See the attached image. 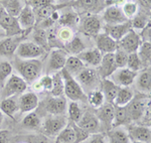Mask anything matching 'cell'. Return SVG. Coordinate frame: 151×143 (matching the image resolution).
I'll use <instances>...</instances> for the list:
<instances>
[{"label":"cell","instance_id":"1f68e13d","mask_svg":"<svg viewBox=\"0 0 151 143\" xmlns=\"http://www.w3.org/2000/svg\"><path fill=\"white\" fill-rule=\"evenodd\" d=\"M115 108V115H114V121H113V126L112 128H118L119 126L126 125L128 123H130V119L126 110V107H116Z\"/></svg>","mask_w":151,"mask_h":143},{"label":"cell","instance_id":"91938a15","mask_svg":"<svg viewBox=\"0 0 151 143\" xmlns=\"http://www.w3.org/2000/svg\"><path fill=\"white\" fill-rule=\"evenodd\" d=\"M3 11H4V9H3V7H1V6H0V17H1V15H2V13H3Z\"/></svg>","mask_w":151,"mask_h":143},{"label":"cell","instance_id":"6f0895ef","mask_svg":"<svg viewBox=\"0 0 151 143\" xmlns=\"http://www.w3.org/2000/svg\"><path fill=\"white\" fill-rule=\"evenodd\" d=\"M9 142V132L7 130L0 131V143H8Z\"/></svg>","mask_w":151,"mask_h":143},{"label":"cell","instance_id":"4316f807","mask_svg":"<svg viewBox=\"0 0 151 143\" xmlns=\"http://www.w3.org/2000/svg\"><path fill=\"white\" fill-rule=\"evenodd\" d=\"M134 98V93L129 87H120L116 98L113 101V105L116 107H125Z\"/></svg>","mask_w":151,"mask_h":143},{"label":"cell","instance_id":"f546056e","mask_svg":"<svg viewBox=\"0 0 151 143\" xmlns=\"http://www.w3.org/2000/svg\"><path fill=\"white\" fill-rule=\"evenodd\" d=\"M108 143H130L127 131L123 129H111L107 131Z\"/></svg>","mask_w":151,"mask_h":143},{"label":"cell","instance_id":"ffe728a7","mask_svg":"<svg viewBox=\"0 0 151 143\" xmlns=\"http://www.w3.org/2000/svg\"><path fill=\"white\" fill-rule=\"evenodd\" d=\"M67 52L64 50H55L52 52L47 65L48 72H58L65 68V60H67Z\"/></svg>","mask_w":151,"mask_h":143},{"label":"cell","instance_id":"9a60e30c","mask_svg":"<svg viewBox=\"0 0 151 143\" xmlns=\"http://www.w3.org/2000/svg\"><path fill=\"white\" fill-rule=\"evenodd\" d=\"M45 108L50 115H64L67 109V101L63 96L50 97L45 101Z\"/></svg>","mask_w":151,"mask_h":143},{"label":"cell","instance_id":"ac0fdd59","mask_svg":"<svg viewBox=\"0 0 151 143\" xmlns=\"http://www.w3.org/2000/svg\"><path fill=\"white\" fill-rule=\"evenodd\" d=\"M23 42L22 36H9L0 40V55L10 57L14 55L19 43Z\"/></svg>","mask_w":151,"mask_h":143},{"label":"cell","instance_id":"5bb4252c","mask_svg":"<svg viewBox=\"0 0 151 143\" xmlns=\"http://www.w3.org/2000/svg\"><path fill=\"white\" fill-rule=\"evenodd\" d=\"M103 20L106 24H119L129 21L124 15L122 8L120 6L112 5L105 9L103 13Z\"/></svg>","mask_w":151,"mask_h":143},{"label":"cell","instance_id":"f1b7e54d","mask_svg":"<svg viewBox=\"0 0 151 143\" xmlns=\"http://www.w3.org/2000/svg\"><path fill=\"white\" fill-rule=\"evenodd\" d=\"M0 110L2 111V113L6 114L9 117L14 118V114L17 113L18 111L17 100L13 97L2 99V101L0 102Z\"/></svg>","mask_w":151,"mask_h":143},{"label":"cell","instance_id":"4fadbf2b","mask_svg":"<svg viewBox=\"0 0 151 143\" xmlns=\"http://www.w3.org/2000/svg\"><path fill=\"white\" fill-rule=\"evenodd\" d=\"M117 69L118 68H117L115 60H114V52H110V54H105L102 57L97 73H98L99 77L102 78V80H103L110 77Z\"/></svg>","mask_w":151,"mask_h":143},{"label":"cell","instance_id":"d590c367","mask_svg":"<svg viewBox=\"0 0 151 143\" xmlns=\"http://www.w3.org/2000/svg\"><path fill=\"white\" fill-rule=\"evenodd\" d=\"M22 125L24 127L31 130H38L41 127V121L40 116L35 112H29L22 120Z\"/></svg>","mask_w":151,"mask_h":143},{"label":"cell","instance_id":"6da1fadb","mask_svg":"<svg viewBox=\"0 0 151 143\" xmlns=\"http://www.w3.org/2000/svg\"><path fill=\"white\" fill-rule=\"evenodd\" d=\"M13 66L26 83H32L38 79L42 72V63L38 60H23L16 57Z\"/></svg>","mask_w":151,"mask_h":143},{"label":"cell","instance_id":"277c9868","mask_svg":"<svg viewBox=\"0 0 151 143\" xmlns=\"http://www.w3.org/2000/svg\"><path fill=\"white\" fill-rule=\"evenodd\" d=\"M2 99L10 98V97L18 96L23 94L27 89V83L21 77L12 74L7 79L4 86L2 87Z\"/></svg>","mask_w":151,"mask_h":143},{"label":"cell","instance_id":"11a10c76","mask_svg":"<svg viewBox=\"0 0 151 143\" xmlns=\"http://www.w3.org/2000/svg\"><path fill=\"white\" fill-rule=\"evenodd\" d=\"M151 25L150 22L145 26L142 29V31L139 33L140 38L142 42H150V37H151Z\"/></svg>","mask_w":151,"mask_h":143},{"label":"cell","instance_id":"3957f363","mask_svg":"<svg viewBox=\"0 0 151 143\" xmlns=\"http://www.w3.org/2000/svg\"><path fill=\"white\" fill-rule=\"evenodd\" d=\"M75 79L80 84L85 93H86V91L90 93L94 90H97L99 85H101L98 73L94 69L85 68L83 71H81L75 77Z\"/></svg>","mask_w":151,"mask_h":143},{"label":"cell","instance_id":"8fae6325","mask_svg":"<svg viewBox=\"0 0 151 143\" xmlns=\"http://www.w3.org/2000/svg\"><path fill=\"white\" fill-rule=\"evenodd\" d=\"M126 110H127L129 119L131 121H134V122H137L142 119L143 115L145 114V111L147 109V106H146V100H144L143 98H133L131 100L130 103L128 105L125 106Z\"/></svg>","mask_w":151,"mask_h":143},{"label":"cell","instance_id":"ee69618b","mask_svg":"<svg viewBox=\"0 0 151 143\" xmlns=\"http://www.w3.org/2000/svg\"><path fill=\"white\" fill-rule=\"evenodd\" d=\"M126 67L129 70L134 72H138L140 71L143 68V65L141 63V60L138 57L137 52H132V54H128V60H127V65Z\"/></svg>","mask_w":151,"mask_h":143},{"label":"cell","instance_id":"816d5d0a","mask_svg":"<svg viewBox=\"0 0 151 143\" xmlns=\"http://www.w3.org/2000/svg\"><path fill=\"white\" fill-rule=\"evenodd\" d=\"M26 4L30 6L33 10H36V9H40L41 7L55 4V0H27Z\"/></svg>","mask_w":151,"mask_h":143},{"label":"cell","instance_id":"f6af8a7d","mask_svg":"<svg viewBox=\"0 0 151 143\" xmlns=\"http://www.w3.org/2000/svg\"><path fill=\"white\" fill-rule=\"evenodd\" d=\"M114 60H115V64L118 69L119 68H125L127 65L128 54L118 47V48L114 52Z\"/></svg>","mask_w":151,"mask_h":143},{"label":"cell","instance_id":"e575fe53","mask_svg":"<svg viewBox=\"0 0 151 143\" xmlns=\"http://www.w3.org/2000/svg\"><path fill=\"white\" fill-rule=\"evenodd\" d=\"M52 78V88L50 90V94L53 97L63 96L65 94V86H64V80H63L60 72L55 73Z\"/></svg>","mask_w":151,"mask_h":143},{"label":"cell","instance_id":"4dcf8cb0","mask_svg":"<svg viewBox=\"0 0 151 143\" xmlns=\"http://www.w3.org/2000/svg\"><path fill=\"white\" fill-rule=\"evenodd\" d=\"M58 21L62 24L63 26H67V27L72 28L73 26H76L77 24H79L80 17L74 10L70 9V10L65 11V13L60 14Z\"/></svg>","mask_w":151,"mask_h":143},{"label":"cell","instance_id":"d6a6232c","mask_svg":"<svg viewBox=\"0 0 151 143\" xmlns=\"http://www.w3.org/2000/svg\"><path fill=\"white\" fill-rule=\"evenodd\" d=\"M75 5L82 8L85 11L96 12L103 6V0H77Z\"/></svg>","mask_w":151,"mask_h":143},{"label":"cell","instance_id":"5b68a950","mask_svg":"<svg viewBox=\"0 0 151 143\" xmlns=\"http://www.w3.org/2000/svg\"><path fill=\"white\" fill-rule=\"evenodd\" d=\"M67 126V119L64 115H50L45 118L42 124L43 134L47 136L55 137Z\"/></svg>","mask_w":151,"mask_h":143},{"label":"cell","instance_id":"8992f818","mask_svg":"<svg viewBox=\"0 0 151 143\" xmlns=\"http://www.w3.org/2000/svg\"><path fill=\"white\" fill-rule=\"evenodd\" d=\"M15 52L19 59L35 60L45 54V48L37 45L33 42H22L19 43Z\"/></svg>","mask_w":151,"mask_h":143},{"label":"cell","instance_id":"7a4b0ae2","mask_svg":"<svg viewBox=\"0 0 151 143\" xmlns=\"http://www.w3.org/2000/svg\"><path fill=\"white\" fill-rule=\"evenodd\" d=\"M60 74H62L63 80H64L65 95L69 99H70L72 101H75V102L81 101V102H84V103L88 102L87 94L84 92V90L82 89L80 84L76 81L75 78L73 76H70L65 69L62 70Z\"/></svg>","mask_w":151,"mask_h":143},{"label":"cell","instance_id":"681fc988","mask_svg":"<svg viewBox=\"0 0 151 143\" xmlns=\"http://www.w3.org/2000/svg\"><path fill=\"white\" fill-rule=\"evenodd\" d=\"M70 125L73 126V128H74V130H75V133H76V143H81L89 138L90 136L89 133L86 132L85 130H83L82 128H80L76 123L70 122Z\"/></svg>","mask_w":151,"mask_h":143},{"label":"cell","instance_id":"44dd1931","mask_svg":"<svg viewBox=\"0 0 151 143\" xmlns=\"http://www.w3.org/2000/svg\"><path fill=\"white\" fill-rule=\"evenodd\" d=\"M102 28V23L99 17L95 15H89L83 18L81 23V29L85 34L96 36L100 33Z\"/></svg>","mask_w":151,"mask_h":143},{"label":"cell","instance_id":"836d02e7","mask_svg":"<svg viewBox=\"0 0 151 143\" xmlns=\"http://www.w3.org/2000/svg\"><path fill=\"white\" fill-rule=\"evenodd\" d=\"M137 55L142 63L143 67H149L151 59V43L150 42H142L138 48Z\"/></svg>","mask_w":151,"mask_h":143},{"label":"cell","instance_id":"9c48e42d","mask_svg":"<svg viewBox=\"0 0 151 143\" xmlns=\"http://www.w3.org/2000/svg\"><path fill=\"white\" fill-rule=\"evenodd\" d=\"M141 42H142V40L140 38L139 33L131 28L118 42V47L125 50L127 54H132V52H137Z\"/></svg>","mask_w":151,"mask_h":143},{"label":"cell","instance_id":"f5cc1de1","mask_svg":"<svg viewBox=\"0 0 151 143\" xmlns=\"http://www.w3.org/2000/svg\"><path fill=\"white\" fill-rule=\"evenodd\" d=\"M38 83L42 88V91L45 90V91H50L52 88V78L50 76H45L42 77L40 80H38Z\"/></svg>","mask_w":151,"mask_h":143},{"label":"cell","instance_id":"6125c7cd","mask_svg":"<svg viewBox=\"0 0 151 143\" xmlns=\"http://www.w3.org/2000/svg\"><path fill=\"white\" fill-rule=\"evenodd\" d=\"M133 143H141V142H133Z\"/></svg>","mask_w":151,"mask_h":143},{"label":"cell","instance_id":"ab89813d","mask_svg":"<svg viewBox=\"0 0 151 143\" xmlns=\"http://www.w3.org/2000/svg\"><path fill=\"white\" fill-rule=\"evenodd\" d=\"M20 0H7L4 4V11L7 12L9 15L17 17L20 13L21 9H22Z\"/></svg>","mask_w":151,"mask_h":143},{"label":"cell","instance_id":"7402d4cb","mask_svg":"<svg viewBox=\"0 0 151 143\" xmlns=\"http://www.w3.org/2000/svg\"><path fill=\"white\" fill-rule=\"evenodd\" d=\"M96 43L97 48L102 54H110L114 52L118 48V42L114 40L106 33H98L96 35Z\"/></svg>","mask_w":151,"mask_h":143},{"label":"cell","instance_id":"d6986e66","mask_svg":"<svg viewBox=\"0 0 151 143\" xmlns=\"http://www.w3.org/2000/svg\"><path fill=\"white\" fill-rule=\"evenodd\" d=\"M104 29L106 34H108L110 37L118 42L131 29V22L127 21V22L119 24H106Z\"/></svg>","mask_w":151,"mask_h":143},{"label":"cell","instance_id":"ba28073f","mask_svg":"<svg viewBox=\"0 0 151 143\" xmlns=\"http://www.w3.org/2000/svg\"><path fill=\"white\" fill-rule=\"evenodd\" d=\"M137 72L129 70L128 68H119L111 75V81L119 87H130L137 77Z\"/></svg>","mask_w":151,"mask_h":143},{"label":"cell","instance_id":"9f6ffc18","mask_svg":"<svg viewBox=\"0 0 151 143\" xmlns=\"http://www.w3.org/2000/svg\"><path fill=\"white\" fill-rule=\"evenodd\" d=\"M88 143H106L105 136L101 133H95V134H92L91 139L89 140Z\"/></svg>","mask_w":151,"mask_h":143},{"label":"cell","instance_id":"94428289","mask_svg":"<svg viewBox=\"0 0 151 143\" xmlns=\"http://www.w3.org/2000/svg\"><path fill=\"white\" fill-rule=\"evenodd\" d=\"M55 143H62L60 141H58V140H57V141H55Z\"/></svg>","mask_w":151,"mask_h":143},{"label":"cell","instance_id":"52a82bcc","mask_svg":"<svg viewBox=\"0 0 151 143\" xmlns=\"http://www.w3.org/2000/svg\"><path fill=\"white\" fill-rule=\"evenodd\" d=\"M96 116L100 122V128L104 129L105 131H109L112 129L114 121V115H115V108L113 104L107 103L103 104L101 107L97 108Z\"/></svg>","mask_w":151,"mask_h":143},{"label":"cell","instance_id":"7bdbcfd3","mask_svg":"<svg viewBox=\"0 0 151 143\" xmlns=\"http://www.w3.org/2000/svg\"><path fill=\"white\" fill-rule=\"evenodd\" d=\"M12 65L8 62L0 63V88L4 86L5 82L9 77L12 75Z\"/></svg>","mask_w":151,"mask_h":143},{"label":"cell","instance_id":"603a6c76","mask_svg":"<svg viewBox=\"0 0 151 143\" xmlns=\"http://www.w3.org/2000/svg\"><path fill=\"white\" fill-rule=\"evenodd\" d=\"M17 20L19 22V25L21 26L22 29H30L36 22L35 10L26 4L21 9L20 13L17 16Z\"/></svg>","mask_w":151,"mask_h":143},{"label":"cell","instance_id":"7dc6e473","mask_svg":"<svg viewBox=\"0 0 151 143\" xmlns=\"http://www.w3.org/2000/svg\"><path fill=\"white\" fill-rule=\"evenodd\" d=\"M33 40H35V43L37 45H40L42 48H47L48 45V40H47V35L45 33V31L43 29H36L33 33Z\"/></svg>","mask_w":151,"mask_h":143},{"label":"cell","instance_id":"680465c9","mask_svg":"<svg viewBox=\"0 0 151 143\" xmlns=\"http://www.w3.org/2000/svg\"><path fill=\"white\" fill-rule=\"evenodd\" d=\"M3 119H4L3 113H2V111L0 110V126H1V125H2V123H3Z\"/></svg>","mask_w":151,"mask_h":143},{"label":"cell","instance_id":"f907efd6","mask_svg":"<svg viewBox=\"0 0 151 143\" xmlns=\"http://www.w3.org/2000/svg\"><path fill=\"white\" fill-rule=\"evenodd\" d=\"M58 38H60V40L65 42L67 43V42H69L75 35H74V32H73L72 28L67 27V26H63L60 29V31H58Z\"/></svg>","mask_w":151,"mask_h":143},{"label":"cell","instance_id":"83f0119b","mask_svg":"<svg viewBox=\"0 0 151 143\" xmlns=\"http://www.w3.org/2000/svg\"><path fill=\"white\" fill-rule=\"evenodd\" d=\"M86 68L85 64L82 62L81 60L79 59L78 57H69L65 60V68L64 69L67 71L70 76L76 77L80 72L83 71V70Z\"/></svg>","mask_w":151,"mask_h":143},{"label":"cell","instance_id":"c3c4849f","mask_svg":"<svg viewBox=\"0 0 151 143\" xmlns=\"http://www.w3.org/2000/svg\"><path fill=\"white\" fill-rule=\"evenodd\" d=\"M150 21L147 20V17L143 15H135L132 18V21H131V28L132 29H139L142 30L143 28L149 23Z\"/></svg>","mask_w":151,"mask_h":143},{"label":"cell","instance_id":"b9f144b4","mask_svg":"<svg viewBox=\"0 0 151 143\" xmlns=\"http://www.w3.org/2000/svg\"><path fill=\"white\" fill-rule=\"evenodd\" d=\"M55 10H57V7H55V4L41 7V8H40V9H36V10H35L36 21H40H40L50 18V16H52V12Z\"/></svg>","mask_w":151,"mask_h":143},{"label":"cell","instance_id":"30bf717a","mask_svg":"<svg viewBox=\"0 0 151 143\" xmlns=\"http://www.w3.org/2000/svg\"><path fill=\"white\" fill-rule=\"evenodd\" d=\"M0 26L5 30V34L7 37L16 36L23 32V29L19 25L17 17L9 15L5 11H3L1 17H0Z\"/></svg>","mask_w":151,"mask_h":143},{"label":"cell","instance_id":"cb8c5ba5","mask_svg":"<svg viewBox=\"0 0 151 143\" xmlns=\"http://www.w3.org/2000/svg\"><path fill=\"white\" fill-rule=\"evenodd\" d=\"M80 60L84 63L85 65H89V66H99L101 63L103 54L98 50V48H94V50H84L81 54L77 55Z\"/></svg>","mask_w":151,"mask_h":143},{"label":"cell","instance_id":"bcb514c9","mask_svg":"<svg viewBox=\"0 0 151 143\" xmlns=\"http://www.w3.org/2000/svg\"><path fill=\"white\" fill-rule=\"evenodd\" d=\"M121 8H122V11H123L124 15L127 17L128 20H129V19H132L135 15H137L138 6H137V4H136L135 2H132V1L125 2Z\"/></svg>","mask_w":151,"mask_h":143},{"label":"cell","instance_id":"7c38bea8","mask_svg":"<svg viewBox=\"0 0 151 143\" xmlns=\"http://www.w3.org/2000/svg\"><path fill=\"white\" fill-rule=\"evenodd\" d=\"M80 128L85 130L89 134H95L98 133L100 130V122L97 118L96 114L93 112L87 111L86 113H83L81 119L76 123Z\"/></svg>","mask_w":151,"mask_h":143},{"label":"cell","instance_id":"f35d334b","mask_svg":"<svg viewBox=\"0 0 151 143\" xmlns=\"http://www.w3.org/2000/svg\"><path fill=\"white\" fill-rule=\"evenodd\" d=\"M68 114H69V119L70 122L77 123L78 121L81 119L83 115V111L81 106L79 105L78 102L72 101L69 103L68 106Z\"/></svg>","mask_w":151,"mask_h":143},{"label":"cell","instance_id":"484cf974","mask_svg":"<svg viewBox=\"0 0 151 143\" xmlns=\"http://www.w3.org/2000/svg\"><path fill=\"white\" fill-rule=\"evenodd\" d=\"M136 87L140 92L144 94H149L151 90V73L150 67L148 69H145L143 72H141L136 77Z\"/></svg>","mask_w":151,"mask_h":143},{"label":"cell","instance_id":"60d3db41","mask_svg":"<svg viewBox=\"0 0 151 143\" xmlns=\"http://www.w3.org/2000/svg\"><path fill=\"white\" fill-rule=\"evenodd\" d=\"M88 97V102L90 103V105L94 108H99L105 103V98L104 95L102 93V91L99 90H94V91L90 92Z\"/></svg>","mask_w":151,"mask_h":143},{"label":"cell","instance_id":"d4e9b609","mask_svg":"<svg viewBox=\"0 0 151 143\" xmlns=\"http://www.w3.org/2000/svg\"><path fill=\"white\" fill-rule=\"evenodd\" d=\"M101 87H102V93H103L105 98V102L113 104V101L116 98L117 93H118L120 87L117 86L115 83H113L111 80L108 79L102 80Z\"/></svg>","mask_w":151,"mask_h":143},{"label":"cell","instance_id":"74e56055","mask_svg":"<svg viewBox=\"0 0 151 143\" xmlns=\"http://www.w3.org/2000/svg\"><path fill=\"white\" fill-rule=\"evenodd\" d=\"M57 140L62 143H76V133L70 123L60 132Z\"/></svg>","mask_w":151,"mask_h":143},{"label":"cell","instance_id":"8d00e7d4","mask_svg":"<svg viewBox=\"0 0 151 143\" xmlns=\"http://www.w3.org/2000/svg\"><path fill=\"white\" fill-rule=\"evenodd\" d=\"M65 48H67V52H69L70 54L79 55L82 52H84L86 45L79 36H74L69 42L65 43Z\"/></svg>","mask_w":151,"mask_h":143},{"label":"cell","instance_id":"2e32d148","mask_svg":"<svg viewBox=\"0 0 151 143\" xmlns=\"http://www.w3.org/2000/svg\"><path fill=\"white\" fill-rule=\"evenodd\" d=\"M18 110L20 113H29L35 110L38 106V97L32 92L21 94L18 99Z\"/></svg>","mask_w":151,"mask_h":143},{"label":"cell","instance_id":"db71d44e","mask_svg":"<svg viewBox=\"0 0 151 143\" xmlns=\"http://www.w3.org/2000/svg\"><path fill=\"white\" fill-rule=\"evenodd\" d=\"M47 138L45 135H29L26 138V143H47Z\"/></svg>","mask_w":151,"mask_h":143},{"label":"cell","instance_id":"e0dca14e","mask_svg":"<svg viewBox=\"0 0 151 143\" xmlns=\"http://www.w3.org/2000/svg\"><path fill=\"white\" fill-rule=\"evenodd\" d=\"M128 136L133 142L150 143L151 130L146 126H130L128 129Z\"/></svg>","mask_w":151,"mask_h":143}]
</instances>
